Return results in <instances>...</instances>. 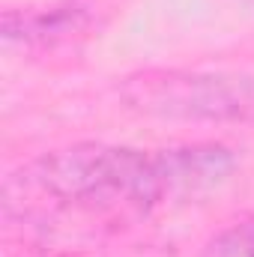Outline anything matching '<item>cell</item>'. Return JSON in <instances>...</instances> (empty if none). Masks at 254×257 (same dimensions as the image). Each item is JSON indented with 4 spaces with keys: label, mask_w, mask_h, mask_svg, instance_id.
Instances as JSON below:
<instances>
[{
    "label": "cell",
    "mask_w": 254,
    "mask_h": 257,
    "mask_svg": "<svg viewBox=\"0 0 254 257\" xmlns=\"http://www.w3.org/2000/svg\"><path fill=\"white\" fill-rule=\"evenodd\" d=\"M6 209L24 200H48L54 206L114 209L162 206L156 150H132L108 144H75L54 150L6 180Z\"/></svg>",
    "instance_id": "cell-1"
},
{
    "label": "cell",
    "mask_w": 254,
    "mask_h": 257,
    "mask_svg": "<svg viewBox=\"0 0 254 257\" xmlns=\"http://www.w3.org/2000/svg\"><path fill=\"white\" fill-rule=\"evenodd\" d=\"M120 96L135 114L159 120H254V75L147 69L129 75Z\"/></svg>",
    "instance_id": "cell-2"
},
{
    "label": "cell",
    "mask_w": 254,
    "mask_h": 257,
    "mask_svg": "<svg viewBox=\"0 0 254 257\" xmlns=\"http://www.w3.org/2000/svg\"><path fill=\"white\" fill-rule=\"evenodd\" d=\"M162 206L215 192L236 171V156L224 144H189L156 150Z\"/></svg>",
    "instance_id": "cell-3"
},
{
    "label": "cell",
    "mask_w": 254,
    "mask_h": 257,
    "mask_svg": "<svg viewBox=\"0 0 254 257\" xmlns=\"http://www.w3.org/2000/svg\"><path fill=\"white\" fill-rule=\"evenodd\" d=\"M84 27V12L78 6H54L45 12H6L3 36L21 42H57Z\"/></svg>",
    "instance_id": "cell-4"
},
{
    "label": "cell",
    "mask_w": 254,
    "mask_h": 257,
    "mask_svg": "<svg viewBox=\"0 0 254 257\" xmlns=\"http://www.w3.org/2000/svg\"><path fill=\"white\" fill-rule=\"evenodd\" d=\"M200 257H254V218H239L224 227Z\"/></svg>",
    "instance_id": "cell-5"
}]
</instances>
